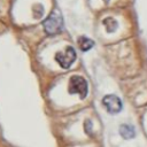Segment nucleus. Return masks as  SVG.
<instances>
[{
    "mask_svg": "<svg viewBox=\"0 0 147 147\" xmlns=\"http://www.w3.org/2000/svg\"><path fill=\"white\" fill-rule=\"evenodd\" d=\"M68 90H69V93L79 94V96L84 99L87 95V82L82 76L74 75L70 77Z\"/></svg>",
    "mask_w": 147,
    "mask_h": 147,
    "instance_id": "f03ea898",
    "label": "nucleus"
},
{
    "mask_svg": "<svg viewBox=\"0 0 147 147\" xmlns=\"http://www.w3.org/2000/svg\"><path fill=\"white\" fill-rule=\"evenodd\" d=\"M55 60L62 68L67 69L76 60V52L71 46H68L63 52H57L55 54Z\"/></svg>",
    "mask_w": 147,
    "mask_h": 147,
    "instance_id": "7ed1b4c3",
    "label": "nucleus"
},
{
    "mask_svg": "<svg viewBox=\"0 0 147 147\" xmlns=\"http://www.w3.org/2000/svg\"><path fill=\"white\" fill-rule=\"evenodd\" d=\"M77 44H78L79 48H80L83 52H86V51H88V49H91V48L93 47L94 41L91 40L90 38L85 37V36H80V37H78V39H77Z\"/></svg>",
    "mask_w": 147,
    "mask_h": 147,
    "instance_id": "39448f33",
    "label": "nucleus"
},
{
    "mask_svg": "<svg viewBox=\"0 0 147 147\" xmlns=\"http://www.w3.org/2000/svg\"><path fill=\"white\" fill-rule=\"evenodd\" d=\"M103 24H105V26H106L107 32H114V31L117 29V26H118L117 22H116L113 17H107V18H105V20H103Z\"/></svg>",
    "mask_w": 147,
    "mask_h": 147,
    "instance_id": "0eeeda50",
    "label": "nucleus"
},
{
    "mask_svg": "<svg viewBox=\"0 0 147 147\" xmlns=\"http://www.w3.org/2000/svg\"><path fill=\"white\" fill-rule=\"evenodd\" d=\"M103 1H105V2H108V1H109V0H103Z\"/></svg>",
    "mask_w": 147,
    "mask_h": 147,
    "instance_id": "1a4fd4ad",
    "label": "nucleus"
},
{
    "mask_svg": "<svg viewBox=\"0 0 147 147\" xmlns=\"http://www.w3.org/2000/svg\"><path fill=\"white\" fill-rule=\"evenodd\" d=\"M119 133L123 138L125 139H131L134 137V129L131 126V125H127V124H124V125H121V129H119Z\"/></svg>",
    "mask_w": 147,
    "mask_h": 147,
    "instance_id": "423d86ee",
    "label": "nucleus"
},
{
    "mask_svg": "<svg viewBox=\"0 0 147 147\" xmlns=\"http://www.w3.org/2000/svg\"><path fill=\"white\" fill-rule=\"evenodd\" d=\"M102 103L107 108L108 113L110 114H117L122 110V101L118 96L114 94H108L102 99Z\"/></svg>",
    "mask_w": 147,
    "mask_h": 147,
    "instance_id": "20e7f679",
    "label": "nucleus"
},
{
    "mask_svg": "<svg viewBox=\"0 0 147 147\" xmlns=\"http://www.w3.org/2000/svg\"><path fill=\"white\" fill-rule=\"evenodd\" d=\"M45 32L47 34H56L62 31L63 28V18L61 13L55 8L51 11V14L47 16V18L42 22Z\"/></svg>",
    "mask_w": 147,
    "mask_h": 147,
    "instance_id": "f257e3e1",
    "label": "nucleus"
},
{
    "mask_svg": "<svg viewBox=\"0 0 147 147\" xmlns=\"http://www.w3.org/2000/svg\"><path fill=\"white\" fill-rule=\"evenodd\" d=\"M33 13H34V16H36L37 18H39L40 16H42V13H44L42 6H41V5H38V9H33Z\"/></svg>",
    "mask_w": 147,
    "mask_h": 147,
    "instance_id": "6e6552de",
    "label": "nucleus"
}]
</instances>
